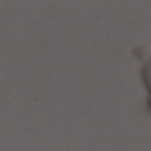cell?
Wrapping results in <instances>:
<instances>
[{
    "mask_svg": "<svg viewBox=\"0 0 151 151\" xmlns=\"http://www.w3.org/2000/svg\"><path fill=\"white\" fill-rule=\"evenodd\" d=\"M144 85L149 90V104H151V59L144 61Z\"/></svg>",
    "mask_w": 151,
    "mask_h": 151,
    "instance_id": "6da1fadb",
    "label": "cell"
}]
</instances>
